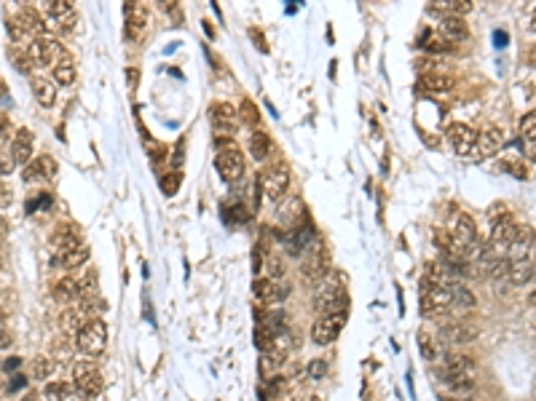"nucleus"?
<instances>
[{
    "mask_svg": "<svg viewBox=\"0 0 536 401\" xmlns=\"http://www.w3.org/2000/svg\"><path fill=\"white\" fill-rule=\"evenodd\" d=\"M475 377H477V367L472 356H448L445 358V370H443V380L453 391H464L469 393L475 388Z\"/></svg>",
    "mask_w": 536,
    "mask_h": 401,
    "instance_id": "1",
    "label": "nucleus"
},
{
    "mask_svg": "<svg viewBox=\"0 0 536 401\" xmlns=\"http://www.w3.org/2000/svg\"><path fill=\"white\" fill-rule=\"evenodd\" d=\"M258 190L268 201H282V195L290 190V166L287 164H271L261 169L258 174Z\"/></svg>",
    "mask_w": 536,
    "mask_h": 401,
    "instance_id": "2",
    "label": "nucleus"
},
{
    "mask_svg": "<svg viewBox=\"0 0 536 401\" xmlns=\"http://www.w3.org/2000/svg\"><path fill=\"white\" fill-rule=\"evenodd\" d=\"M453 308V295L451 286H440V283L421 281V313L427 318H440Z\"/></svg>",
    "mask_w": 536,
    "mask_h": 401,
    "instance_id": "3",
    "label": "nucleus"
},
{
    "mask_svg": "<svg viewBox=\"0 0 536 401\" xmlns=\"http://www.w3.org/2000/svg\"><path fill=\"white\" fill-rule=\"evenodd\" d=\"M78 351L83 356H99L107 348V324L97 316V318H89L83 321V327L78 332Z\"/></svg>",
    "mask_w": 536,
    "mask_h": 401,
    "instance_id": "4",
    "label": "nucleus"
},
{
    "mask_svg": "<svg viewBox=\"0 0 536 401\" xmlns=\"http://www.w3.org/2000/svg\"><path fill=\"white\" fill-rule=\"evenodd\" d=\"M25 54L32 62V67H54L67 57V51L54 38H32Z\"/></svg>",
    "mask_w": 536,
    "mask_h": 401,
    "instance_id": "5",
    "label": "nucleus"
},
{
    "mask_svg": "<svg viewBox=\"0 0 536 401\" xmlns=\"http://www.w3.org/2000/svg\"><path fill=\"white\" fill-rule=\"evenodd\" d=\"M73 386L78 388V393L94 399V396L102 393L105 380H102V372L94 361H76L73 364Z\"/></svg>",
    "mask_w": 536,
    "mask_h": 401,
    "instance_id": "6",
    "label": "nucleus"
},
{
    "mask_svg": "<svg viewBox=\"0 0 536 401\" xmlns=\"http://www.w3.org/2000/svg\"><path fill=\"white\" fill-rule=\"evenodd\" d=\"M214 166H217L220 177L226 179V182H239L242 174H245V153L236 148L233 142H226L217 150Z\"/></svg>",
    "mask_w": 536,
    "mask_h": 401,
    "instance_id": "7",
    "label": "nucleus"
},
{
    "mask_svg": "<svg viewBox=\"0 0 536 401\" xmlns=\"http://www.w3.org/2000/svg\"><path fill=\"white\" fill-rule=\"evenodd\" d=\"M346 318H349V311L322 316L319 321L311 327V340H314V345H330V342L341 335V329H343V324H346Z\"/></svg>",
    "mask_w": 536,
    "mask_h": 401,
    "instance_id": "8",
    "label": "nucleus"
},
{
    "mask_svg": "<svg viewBox=\"0 0 536 401\" xmlns=\"http://www.w3.org/2000/svg\"><path fill=\"white\" fill-rule=\"evenodd\" d=\"M8 32H11L14 41H19L22 35H41L43 32V19L35 8L22 6V11L14 19H8Z\"/></svg>",
    "mask_w": 536,
    "mask_h": 401,
    "instance_id": "9",
    "label": "nucleus"
},
{
    "mask_svg": "<svg viewBox=\"0 0 536 401\" xmlns=\"http://www.w3.org/2000/svg\"><path fill=\"white\" fill-rule=\"evenodd\" d=\"M451 236L456 238V244H459L464 254H472V252H480V241H477V225L475 220L469 217V214H459L456 217V223H453V230H451Z\"/></svg>",
    "mask_w": 536,
    "mask_h": 401,
    "instance_id": "10",
    "label": "nucleus"
},
{
    "mask_svg": "<svg viewBox=\"0 0 536 401\" xmlns=\"http://www.w3.org/2000/svg\"><path fill=\"white\" fill-rule=\"evenodd\" d=\"M448 142H451V148L456 150L459 155L472 158L477 150V132H472V129L464 126V123H451V126H448Z\"/></svg>",
    "mask_w": 536,
    "mask_h": 401,
    "instance_id": "11",
    "label": "nucleus"
},
{
    "mask_svg": "<svg viewBox=\"0 0 536 401\" xmlns=\"http://www.w3.org/2000/svg\"><path fill=\"white\" fill-rule=\"evenodd\" d=\"M536 246V233L531 225H518V230H515V236L509 241V249H507V260L509 262H515V260H525V257H531Z\"/></svg>",
    "mask_w": 536,
    "mask_h": 401,
    "instance_id": "12",
    "label": "nucleus"
},
{
    "mask_svg": "<svg viewBox=\"0 0 536 401\" xmlns=\"http://www.w3.org/2000/svg\"><path fill=\"white\" fill-rule=\"evenodd\" d=\"M57 177V161L51 155H38L30 164L25 166V182L27 185H38V182H51Z\"/></svg>",
    "mask_w": 536,
    "mask_h": 401,
    "instance_id": "13",
    "label": "nucleus"
},
{
    "mask_svg": "<svg viewBox=\"0 0 536 401\" xmlns=\"http://www.w3.org/2000/svg\"><path fill=\"white\" fill-rule=\"evenodd\" d=\"M440 337H443L448 345L459 348V345H469L480 337V329L475 324H467V321H456V324H445L440 329Z\"/></svg>",
    "mask_w": 536,
    "mask_h": 401,
    "instance_id": "14",
    "label": "nucleus"
},
{
    "mask_svg": "<svg viewBox=\"0 0 536 401\" xmlns=\"http://www.w3.org/2000/svg\"><path fill=\"white\" fill-rule=\"evenodd\" d=\"M209 120H212L214 132L220 134V136L223 134L233 136V132H236V110L228 102H214L209 107Z\"/></svg>",
    "mask_w": 536,
    "mask_h": 401,
    "instance_id": "15",
    "label": "nucleus"
},
{
    "mask_svg": "<svg viewBox=\"0 0 536 401\" xmlns=\"http://www.w3.org/2000/svg\"><path fill=\"white\" fill-rule=\"evenodd\" d=\"M43 11H46V16L51 19V24H57L60 30L64 32L73 30L70 24L76 22V8H73L67 0H51V3L43 6Z\"/></svg>",
    "mask_w": 536,
    "mask_h": 401,
    "instance_id": "16",
    "label": "nucleus"
},
{
    "mask_svg": "<svg viewBox=\"0 0 536 401\" xmlns=\"http://www.w3.org/2000/svg\"><path fill=\"white\" fill-rule=\"evenodd\" d=\"M504 139L507 136L499 126H490V129H486V132H480L477 134L475 155H480V158H490V155H496L499 150L504 148Z\"/></svg>",
    "mask_w": 536,
    "mask_h": 401,
    "instance_id": "17",
    "label": "nucleus"
},
{
    "mask_svg": "<svg viewBox=\"0 0 536 401\" xmlns=\"http://www.w3.org/2000/svg\"><path fill=\"white\" fill-rule=\"evenodd\" d=\"M252 289H255V295H258L261 302H266V305H276V302H282V300L290 295L287 283L271 281V279H255Z\"/></svg>",
    "mask_w": 536,
    "mask_h": 401,
    "instance_id": "18",
    "label": "nucleus"
},
{
    "mask_svg": "<svg viewBox=\"0 0 536 401\" xmlns=\"http://www.w3.org/2000/svg\"><path fill=\"white\" fill-rule=\"evenodd\" d=\"M86 260H89V246L86 244H76V246L60 249L57 257H54V265L62 267V270H78Z\"/></svg>",
    "mask_w": 536,
    "mask_h": 401,
    "instance_id": "19",
    "label": "nucleus"
},
{
    "mask_svg": "<svg viewBox=\"0 0 536 401\" xmlns=\"http://www.w3.org/2000/svg\"><path fill=\"white\" fill-rule=\"evenodd\" d=\"M123 11H126V35H129V41H137L148 27V11L135 3H126Z\"/></svg>",
    "mask_w": 536,
    "mask_h": 401,
    "instance_id": "20",
    "label": "nucleus"
},
{
    "mask_svg": "<svg viewBox=\"0 0 536 401\" xmlns=\"http://www.w3.org/2000/svg\"><path fill=\"white\" fill-rule=\"evenodd\" d=\"M437 32L443 35L448 43H456V41H467V24H464V19L461 16H440V22H437Z\"/></svg>",
    "mask_w": 536,
    "mask_h": 401,
    "instance_id": "21",
    "label": "nucleus"
},
{
    "mask_svg": "<svg viewBox=\"0 0 536 401\" xmlns=\"http://www.w3.org/2000/svg\"><path fill=\"white\" fill-rule=\"evenodd\" d=\"M32 132H27V129H19V132L14 134V142H11V155H14V161L16 166L22 164V166H27L32 161Z\"/></svg>",
    "mask_w": 536,
    "mask_h": 401,
    "instance_id": "22",
    "label": "nucleus"
},
{
    "mask_svg": "<svg viewBox=\"0 0 536 401\" xmlns=\"http://www.w3.org/2000/svg\"><path fill=\"white\" fill-rule=\"evenodd\" d=\"M415 86L424 91H432V94H448V91L456 86V80L445 73H424L418 78Z\"/></svg>",
    "mask_w": 536,
    "mask_h": 401,
    "instance_id": "23",
    "label": "nucleus"
},
{
    "mask_svg": "<svg viewBox=\"0 0 536 401\" xmlns=\"http://www.w3.org/2000/svg\"><path fill=\"white\" fill-rule=\"evenodd\" d=\"M534 276H536V265H534V260H531V257L509 262V270H507V279L515 283V286H523V283L534 281Z\"/></svg>",
    "mask_w": 536,
    "mask_h": 401,
    "instance_id": "24",
    "label": "nucleus"
},
{
    "mask_svg": "<svg viewBox=\"0 0 536 401\" xmlns=\"http://www.w3.org/2000/svg\"><path fill=\"white\" fill-rule=\"evenodd\" d=\"M54 297L60 300V302H76V300H81V281L78 279H73V276H64V279H60V281L54 283Z\"/></svg>",
    "mask_w": 536,
    "mask_h": 401,
    "instance_id": "25",
    "label": "nucleus"
},
{
    "mask_svg": "<svg viewBox=\"0 0 536 401\" xmlns=\"http://www.w3.org/2000/svg\"><path fill=\"white\" fill-rule=\"evenodd\" d=\"M51 241H54L57 252H60V249H67V246H76V244H83V241H81V230H78L73 223L60 225V227L51 233Z\"/></svg>",
    "mask_w": 536,
    "mask_h": 401,
    "instance_id": "26",
    "label": "nucleus"
},
{
    "mask_svg": "<svg viewBox=\"0 0 536 401\" xmlns=\"http://www.w3.org/2000/svg\"><path fill=\"white\" fill-rule=\"evenodd\" d=\"M301 273H303L306 279H311V281H322V279L327 276V257H324V252L311 254L308 260H303Z\"/></svg>",
    "mask_w": 536,
    "mask_h": 401,
    "instance_id": "27",
    "label": "nucleus"
},
{
    "mask_svg": "<svg viewBox=\"0 0 536 401\" xmlns=\"http://www.w3.org/2000/svg\"><path fill=\"white\" fill-rule=\"evenodd\" d=\"M32 94H35V99L43 107H51V104L57 102L54 80H46V78H32Z\"/></svg>",
    "mask_w": 536,
    "mask_h": 401,
    "instance_id": "28",
    "label": "nucleus"
},
{
    "mask_svg": "<svg viewBox=\"0 0 536 401\" xmlns=\"http://www.w3.org/2000/svg\"><path fill=\"white\" fill-rule=\"evenodd\" d=\"M268 153H271V139H268V134H263V132L249 134V155H252L255 161H266Z\"/></svg>",
    "mask_w": 536,
    "mask_h": 401,
    "instance_id": "29",
    "label": "nucleus"
},
{
    "mask_svg": "<svg viewBox=\"0 0 536 401\" xmlns=\"http://www.w3.org/2000/svg\"><path fill=\"white\" fill-rule=\"evenodd\" d=\"M51 70H54V80H57L60 86H73V83H76V64H73L70 57H64V59H62L60 64H54Z\"/></svg>",
    "mask_w": 536,
    "mask_h": 401,
    "instance_id": "30",
    "label": "nucleus"
},
{
    "mask_svg": "<svg viewBox=\"0 0 536 401\" xmlns=\"http://www.w3.org/2000/svg\"><path fill=\"white\" fill-rule=\"evenodd\" d=\"M60 324H62V329H64V335L78 337V332H81V327H83V316H81V311H76V308H67V311L60 316Z\"/></svg>",
    "mask_w": 536,
    "mask_h": 401,
    "instance_id": "31",
    "label": "nucleus"
},
{
    "mask_svg": "<svg viewBox=\"0 0 536 401\" xmlns=\"http://www.w3.org/2000/svg\"><path fill=\"white\" fill-rule=\"evenodd\" d=\"M282 364H284V351H276V348H271V351H263V356H261V372L263 374H274Z\"/></svg>",
    "mask_w": 536,
    "mask_h": 401,
    "instance_id": "32",
    "label": "nucleus"
},
{
    "mask_svg": "<svg viewBox=\"0 0 536 401\" xmlns=\"http://www.w3.org/2000/svg\"><path fill=\"white\" fill-rule=\"evenodd\" d=\"M451 295H453V308H475V295L467 289V286H461V283H453L451 286Z\"/></svg>",
    "mask_w": 536,
    "mask_h": 401,
    "instance_id": "33",
    "label": "nucleus"
},
{
    "mask_svg": "<svg viewBox=\"0 0 536 401\" xmlns=\"http://www.w3.org/2000/svg\"><path fill=\"white\" fill-rule=\"evenodd\" d=\"M266 279H271V281H282L284 279V260L279 254L266 257Z\"/></svg>",
    "mask_w": 536,
    "mask_h": 401,
    "instance_id": "34",
    "label": "nucleus"
},
{
    "mask_svg": "<svg viewBox=\"0 0 536 401\" xmlns=\"http://www.w3.org/2000/svg\"><path fill=\"white\" fill-rule=\"evenodd\" d=\"M421 45H424V48H429V51H451V43L445 41L440 32H432V30L424 32V38H421Z\"/></svg>",
    "mask_w": 536,
    "mask_h": 401,
    "instance_id": "35",
    "label": "nucleus"
},
{
    "mask_svg": "<svg viewBox=\"0 0 536 401\" xmlns=\"http://www.w3.org/2000/svg\"><path fill=\"white\" fill-rule=\"evenodd\" d=\"M521 136H523V142L536 139V110H531L528 115L521 118Z\"/></svg>",
    "mask_w": 536,
    "mask_h": 401,
    "instance_id": "36",
    "label": "nucleus"
},
{
    "mask_svg": "<svg viewBox=\"0 0 536 401\" xmlns=\"http://www.w3.org/2000/svg\"><path fill=\"white\" fill-rule=\"evenodd\" d=\"M418 345H421V353H424L427 361H434V358L440 356V351L434 348V342H432V337H429L427 332H418Z\"/></svg>",
    "mask_w": 536,
    "mask_h": 401,
    "instance_id": "37",
    "label": "nucleus"
},
{
    "mask_svg": "<svg viewBox=\"0 0 536 401\" xmlns=\"http://www.w3.org/2000/svg\"><path fill=\"white\" fill-rule=\"evenodd\" d=\"M51 372H54V367H51V361H48L46 356H38L35 361H32V377H38V380H46Z\"/></svg>",
    "mask_w": 536,
    "mask_h": 401,
    "instance_id": "38",
    "label": "nucleus"
},
{
    "mask_svg": "<svg viewBox=\"0 0 536 401\" xmlns=\"http://www.w3.org/2000/svg\"><path fill=\"white\" fill-rule=\"evenodd\" d=\"M70 396V388L62 386V383H48L46 386V399L48 401H64Z\"/></svg>",
    "mask_w": 536,
    "mask_h": 401,
    "instance_id": "39",
    "label": "nucleus"
},
{
    "mask_svg": "<svg viewBox=\"0 0 536 401\" xmlns=\"http://www.w3.org/2000/svg\"><path fill=\"white\" fill-rule=\"evenodd\" d=\"M177 185H180V174H177V171H169V174L161 177V190H164L167 195L177 193Z\"/></svg>",
    "mask_w": 536,
    "mask_h": 401,
    "instance_id": "40",
    "label": "nucleus"
},
{
    "mask_svg": "<svg viewBox=\"0 0 536 401\" xmlns=\"http://www.w3.org/2000/svg\"><path fill=\"white\" fill-rule=\"evenodd\" d=\"M14 169H16V161H14V155H11V150H8V153H0V177H8Z\"/></svg>",
    "mask_w": 536,
    "mask_h": 401,
    "instance_id": "41",
    "label": "nucleus"
},
{
    "mask_svg": "<svg viewBox=\"0 0 536 401\" xmlns=\"http://www.w3.org/2000/svg\"><path fill=\"white\" fill-rule=\"evenodd\" d=\"M242 120H245V123H252V126L258 123V113H255V104L249 102V99H245V102H242Z\"/></svg>",
    "mask_w": 536,
    "mask_h": 401,
    "instance_id": "42",
    "label": "nucleus"
},
{
    "mask_svg": "<svg viewBox=\"0 0 536 401\" xmlns=\"http://www.w3.org/2000/svg\"><path fill=\"white\" fill-rule=\"evenodd\" d=\"M523 153H525V158H528V161H534V164H536V139H528V142H523Z\"/></svg>",
    "mask_w": 536,
    "mask_h": 401,
    "instance_id": "43",
    "label": "nucleus"
},
{
    "mask_svg": "<svg viewBox=\"0 0 536 401\" xmlns=\"http://www.w3.org/2000/svg\"><path fill=\"white\" fill-rule=\"evenodd\" d=\"M11 342H14L11 332H8L6 327H0V351H3V348H11Z\"/></svg>",
    "mask_w": 536,
    "mask_h": 401,
    "instance_id": "44",
    "label": "nucleus"
},
{
    "mask_svg": "<svg viewBox=\"0 0 536 401\" xmlns=\"http://www.w3.org/2000/svg\"><path fill=\"white\" fill-rule=\"evenodd\" d=\"M8 206H11V193L0 185V209H8Z\"/></svg>",
    "mask_w": 536,
    "mask_h": 401,
    "instance_id": "45",
    "label": "nucleus"
},
{
    "mask_svg": "<svg viewBox=\"0 0 536 401\" xmlns=\"http://www.w3.org/2000/svg\"><path fill=\"white\" fill-rule=\"evenodd\" d=\"M22 386H25V377H14V383H8V393H16V391H22Z\"/></svg>",
    "mask_w": 536,
    "mask_h": 401,
    "instance_id": "46",
    "label": "nucleus"
},
{
    "mask_svg": "<svg viewBox=\"0 0 536 401\" xmlns=\"http://www.w3.org/2000/svg\"><path fill=\"white\" fill-rule=\"evenodd\" d=\"M504 169H509V171H515V177H525V169L523 166H518V164H504Z\"/></svg>",
    "mask_w": 536,
    "mask_h": 401,
    "instance_id": "47",
    "label": "nucleus"
},
{
    "mask_svg": "<svg viewBox=\"0 0 536 401\" xmlns=\"http://www.w3.org/2000/svg\"><path fill=\"white\" fill-rule=\"evenodd\" d=\"M308 372H314V374H324V361H314V364H308Z\"/></svg>",
    "mask_w": 536,
    "mask_h": 401,
    "instance_id": "48",
    "label": "nucleus"
},
{
    "mask_svg": "<svg viewBox=\"0 0 536 401\" xmlns=\"http://www.w3.org/2000/svg\"><path fill=\"white\" fill-rule=\"evenodd\" d=\"M0 134H11V126H8V118H6V113H0Z\"/></svg>",
    "mask_w": 536,
    "mask_h": 401,
    "instance_id": "49",
    "label": "nucleus"
},
{
    "mask_svg": "<svg viewBox=\"0 0 536 401\" xmlns=\"http://www.w3.org/2000/svg\"><path fill=\"white\" fill-rule=\"evenodd\" d=\"M249 35H252V38L258 41V48H261V51H268V45H266V41H263V38H261V32H258V30H252V32H249Z\"/></svg>",
    "mask_w": 536,
    "mask_h": 401,
    "instance_id": "50",
    "label": "nucleus"
},
{
    "mask_svg": "<svg viewBox=\"0 0 536 401\" xmlns=\"http://www.w3.org/2000/svg\"><path fill=\"white\" fill-rule=\"evenodd\" d=\"M16 367H19V358H8V361L3 364V370L6 372H16Z\"/></svg>",
    "mask_w": 536,
    "mask_h": 401,
    "instance_id": "51",
    "label": "nucleus"
},
{
    "mask_svg": "<svg viewBox=\"0 0 536 401\" xmlns=\"http://www.w3.org/2000/svg\"><path fill=\"white\" fill-rule=\"evenodd\" d=\"M528 59H531V64H534V67H536V45H534V48H531V54H528Z\"/></svg>",
    "mask_w": 536,
    "mask_h": 401,
    "instance_id": "52",
    "label": "nucleus"
},
{
    "mask_svg": "<svg viewBox=\"0 0 536 401\" xmlns=\"http://www.w3.org/2000/svg\"><path fill=\"white\" fill-rule=\"evenodd\" d=\"M528 302H531V305H536V289L531 292V295H528Z\"/></svg>",
    "mask_w": 536,
    "mask_h": 401,
    "instance_id": "53",
    "label": "nucleus"
},
{
    "mask_svg": "<svg viewBox=\"0 0 536 401\" xmlns=\"http://www.w3.org/2000/svg\"><path fill=\"white\" fill-rule=\"evenodd\" d=\"M531 30L536 32V8H534V16H531Z\"/></svg>",
    "mask_w": 536,
    "mask_h": 401,
    "instance_id": "54",
    "label": "nucleus"
},
{
    "mask_svg": "<svg viewBox=\"0 0 536 401\" xmlns=\"http://www.w3.org/2000/svg\"><path fill=\"white\" fill-rule=\"evenodd\" d=\"M3 321H6V313L0 311V327H3Z\"/></svg>",
    "mask_w": 536,
    "mask_h": 401,
    "instance_id": "55",
    "label": "nucleus"
}]
</instances>
